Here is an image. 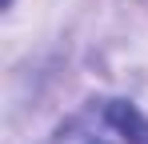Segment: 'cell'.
Masks as SVG:
<instances>
[{
	"instance_id": "1",
	"label": "cell",
	"mask_w": 148,
	"mask_h": 144,
	"mask_svg": "<svg viewBox=\"0 0 148 144\" xmlns=\"http://www.w3.org/2000/svg\"><path fill=\"white\" fill-rule=\"evenodd\" d=\"M136 128H140V116L112 100V104L80 112L72 124H64L52 136V144H128Z\"/></svg>"
},
{
	"instance_id": "2",
	"label": "cell",
	"mask_w": 148,
	"mask_h": 144,
	"mask_svg": "<svg viewBox=\"0 0 148 144\" xmlns=\"http://www.w3.org/2000/svg\"><path fill=\"white\" fill-rule=\"evenodd\" d=\"M128 144H148V124H144V120H140V128L132 132V140H128Z\"/></svg>"
}]
</instances>
